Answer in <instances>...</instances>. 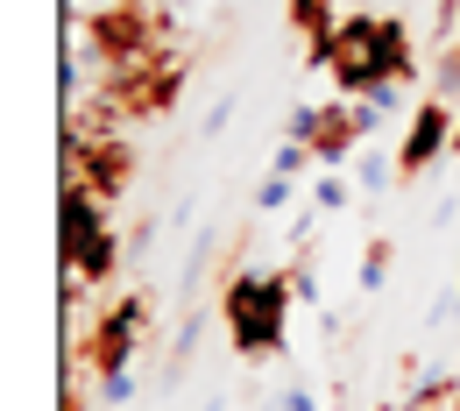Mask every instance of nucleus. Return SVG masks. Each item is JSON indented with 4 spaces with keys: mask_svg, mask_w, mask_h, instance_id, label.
Instances as JSON below:
<instances>
[{
    "mask_svg": "<svg viewBox=\"0 0 460 411\" xmlns=\"http://www.w3.org/2000/svg\"><path fill=\"white\" fill-rule=\"evenodd\" d=\"M135 398V369H114V376H100V405H128Z\"/></svg>",
    "mask_w": 460,
    "mask_h": 411,
    "instance_id": "15",
    "label": "nucleus"
},
{
    "mask_svg": "<svg viewBox=\"0 0 460 411\" xmlns=\"http://www.w3.org/2000/svg\"><path fill=\"white\" fill-rule=\"evenodd\" d=\"M290 22H297V36H305L312 58H319V50L333 43V29H341V22H333V0H290Z\"/></svg>",
    "mask_w": 460,
    "mask_h": 411,
    "instance_id": "7",
    "label": "nucleus"
},
{
    "mask_svg": "<svg viewBox=\"0 0 460 411\" xmlns=\"http://www.w3.org/2000/svg\"><path fill=\"white\" fill-rule=\"evenodd\" d=\"M454 128H460L454 107L425 93V107L411 114V128H403V142H397V177H425L439 156H454Z\"/></svg>",
    "mask_w": 460,
    "mask_h": 411,
    "instance_id": "6",
    "label": "nucleus"
},
{
    "mask_svg": "<svg viewBox=\"0 0 460 411\" xmlns=\"http://www.w3.org/2000/svg\"><path fill=\"white\" fill-rule=\"evenodd\" d=\"M227 121H234V93H220V100L206 107V128H199V135H227Z\"/></svg>",
    "mask_w": 460,
    "mask_h": 411,
    "instance_id": "16",
    "label": "nucleus"
},
{
    "mask_svg": "<svg viewBox=\"0 0 460 411\" xmlns=\"http://www.w3.org/2000/svg\"><path fill=\"white\" fill-rule=\"evenodd\" d=\"M85 184L100 199H114L120 184H128V149H85Z\"/></svg>",
    "mask_w": 460,
    "mask_h": 411,
    "instance_id": "8",
    "label": "nucleus"
},
{
    "mask_svg": "<svg viewBox=\"0 0 460 411\" xmlns=\"http://www.w3.org/2000/svg\"><path fill=\"white\" fill-rule=\"evenodd\" d=\"M277 405H284V411H319V390H312V383H290Z\"/></svg>",
    "mask_w": 460,
    "mask_h": 411,
    "instance_id": "17",
    "label": "nucleus"
},
{
    "mask_svg": "<svg viewBox=\"0 0 460 411\" xmlns=\"http://www.w3.org/2000/svg\"><path fill=\"white\" fill-rule=\"evenodd\" d=\"M390 263H397V241H368L361 248V270H354V284H361V298H383V284H390Z\"/></svg>",
    "mask_w": 460,
    "mask_h": 411,
    "instance_id": "9",
    "label": "nucleus"
},
{
    "mask_svg": "<svg viewBox=\"0 0 460 411\" xmlns=\"http://www.w3.org/2000/svg\"><path fill=\"white\" fill-rule=\"evenodd\" d=\"M220 411H227V405H220Z\"/></svg>",
    "mask_w": 460,
    "mask_h": 411,
    "instance_id": "19",
    "label": "nucleus"
},
{
    "mask_svg": "<svg viewBox=\"0 0 460 411\" xmlns=\"http://www.w3.org/2000/svg\"><path fill=\"white\" fill-rule=\"evenodd\" d=\"M432 100H447V107L460 100V43H447V50H439V71H432Z\"/></svg>",
    "mask_w": 460,
    "mask_h": 411,
    "instance_id": "12",
    "label": "nucleus"
},
{
    "mask_svg": "<svg viewBox=\"0 0 460 411\" xmlns=\"http://www.w3.org/2000/svg\"><path fill=\"white\" fill-rule=\"evenodd\" d=\"M290 199H297V177H284V171H270L255 184V213H284Z\"/></svg>",
    "mask_w": 460,
    "mask_h": 411,
    "instance_id": "10",
    "label": "nucleus"
},
{
    "mask_svg": "<svg viewBox=\"0 0 460 411\" xmlns=\"http://www.w3.org/2000/svg\"><path fill=\"white\" fill-rule=\"evenodd\" d=\"M284 142H305L326 171L347 164L354 149H368V135H361V114H354V100H333V107H290L284 121Z\"/></svg>",
    "mask_w": 460,
    "mask_h": 411,
    "instance_id": "4",
    "label": "nucleus"
},
{
    "mask_svg": "<svg viewBox=\"0 0 460 411\" xmlns=\"http://www.w3.org/2000/svg\"><path fill=\"white\" fill-rule=\"evenodd\" d=\"M319 64L333 71L341 100H368L376 85H411L418 78L403 14H347L341 29H333V43L319 50Z\"/></svg>",
    "mask_w": 460,
    "mask_h": 411,
    "instance_id": "1",
    "label": "nucleus"
},
{
    "mask_svg": "<svg viewBox=\"0 0 460 411\" xmlns=\"http://www.w3.org/2000/svg\"><path fill=\"white\" fill-rule=\"evenodd\" d=\"M454 156H460V128H454Z\"/></svg>",
    "mask_w": 460,
    "mask_h": 411,
    "instance_id": "18",
    "label": "nucleus"
},
{
    "mask_svg": "<svg viewBox=\"0 0 460 411\" xmlns=\"http://www.w3.org/2000/svg\"><path fill=\"white\" fill-rule=\"evenodd\" d=\"M390 177H397V156H383V149L368 142V149H361V177H354V184H368V192H390Z\"/></svg>",
    "mask_w": 460,
    "mask_h": 411,
    "instance_id": "13",
    "label": "nucleus"
},
{
    "mask_svg": "<svg viewBox=\"0 0 460 411\" xmlns=\"http://www.w3.org/2000/svg\"><path fill=\"white\" fill-rule=\"evenodd\" d=\"M290 305H297L290 270H234L227 291H220V312H227V341H234V354H248V362H270V354H284Z\"/></svg>",
    "mask_w": 460,
    "mask_h": 411,
    "instance_id": "2",
    "label": "nucleus"
},
{
    "mask_svg": "<svg viewBox=\"0 0 460 411\" xmlns=\"http://www.w3.org/2000/svg\"><path fill=\"white\" fill-rule=\"evenodd\" d=\"M312 206H319V213H341V206H354V177L326 171L319 184H312Z\"/></svg>",
    "mask_w": 460,
    "mask_h": 411,
    "instance_id": "11",
    "label": "nucleus"
},
{
    "mask_svg": "<svg viewBox=\"0 0 460 411\" xmlns=\"http://www.w3.org/2000/svg\"><path fill=\"white\" fill-rule=\"evenodd\" d=\"M312 164H319V156H312V149H305V142H284V149H277V164H270V171H284V177H305V171H312Z\"/></svg>",
    "mask_w": 460,
    "mask_h": 411,
    "instance_id": "14",
    "label": "nucleus"
},
{
    "mask_svg": "<svg viewBox=\"0 0 460 411\" xmlns=\"http://www.w3.org/2000/svg\"><path fill=\"white\" fill-rule=\"evenodd\" d=\"M107 199L85 184V177H64V270L85 277V284H107L120 263V241L107 235Z\"/></svg>",
    "mask_w": 460,
    "mask_h": 411,
    "instance_id": "3",
    "label": "nucleus"
},
{
    "mask_svg": "<svg viewBox=\"0 0 460 411\" xmlns=\"http://www.w3.org/2000/svg\"><path fill=\"white\" fill-rule=\"evenodd\" d=\"M142 326H149V298H142V291H128L114 312H107V319H100V326L85 334V362H93L100 376L128 369V362L142 354V348H135V341H142Z\"/></svg>",
    "mask_w": 460,
    "mask_h": 411,
    "instance_id": "5",
    "label": "nucleus"
}]
</instances>
